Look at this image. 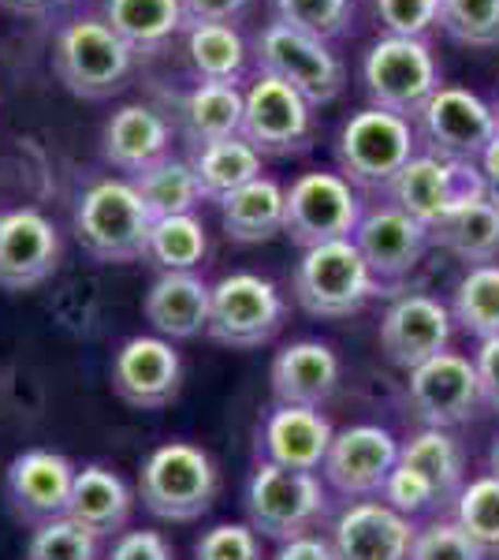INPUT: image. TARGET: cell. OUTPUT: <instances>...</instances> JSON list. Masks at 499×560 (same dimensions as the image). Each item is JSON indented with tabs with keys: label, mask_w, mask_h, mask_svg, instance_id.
I'll use <instances>...</instances> for the list:
<instances>
[{
	"label": "cell",
	"mask_w": 499,
	"mask_h": 560,
	"mask_svg": "<svg viewBox=\"0 0 499 560\" xmlns=\"http://www.w3.org/2000/svg\"><path fill=\"white\" fill-rule=\"evenodd\" d=\"M52 71L63 90L83 102H108L134 71V52L102 15L63 23L52 38Z\"/></svg>",
	"instance_id": "1"
},
{
	"label": "cell",
	"mask_w": 499,
	"mask_h": 560,
	"mask_svg": "<svg viewBox=\"0 0 499 560\" xmlns=\"http://www.w3.org/2000/svg\"><path fill=\"white\" fill-rule=\"evenodd\" d=\"M153 217L131 179H97L79 195L75 236L90 258L105 266H127L146 258Z\"/></svg>",
	"instance_id": "2"
},
{
	"label": "cell",
	"mask_w": 499,
	"mask_h": 560,
	"mask_svg": "<svg viewBox=\"0 0 499 560\" xmlns=\"http://www.w3.org/2000/svg\"><path fill=\"white\" fill-rule=\"evenodd\" d=\"M417 153L421 147H417L414 120L377 105L354 113L335 135V165L354 187H366V191H388Z\"/></svg>",
	"instance_id": "3"
},
{
	"label": "cell",
	"mask_w": 499,
	"mask_h": 560,
	"mask_svg": "<svg viewBox=\"0 0 499 560\" xmlns=\"http://www.w3.org/2000/svg\"><path fill=\"white\" fill-rule=\"evenodd\" d=\"M221 490V475L205 448L187 445V441H168L153 448L150 459L139 471L142 504L157 520L190 523L205 516Z\"/></svg>",
	"instance_id": "4"
},
{
	"label": "cell",
	"mask_w": 499,
	"mask_h": 560,
	"mask_svg": "<svg viewBox=\"0 0 499 560\" xmlns=\"http://www.w3.org/2000/svg\"><path fill=\"white\" fill-rule=\"evenodd\" d=\"M250 52L261 75L295 86L313 108L335 102L343 94V86H347V65L335 57L329 42L310 38V34L295 31V26L280 20L261 26Z\"/></svg>",
	"instance_id": "5"
},
{
	"label": "cell",
	"mask_w": 499,
	"mask_h": 560,
	"mask_svg": "<svg viewBox=\"0 0 499 560\" xmlns=\"http://www.w3.org/2000/svg\"><path fill=\"white\" fill-rule=\"evenodd\" d=\"M295 300L313 318H351L380 295L373 273H369L354 240H332L321 247L302 250L295 269Z\"/></svg>",
	"instance_id": "6"
},
{
	"label": "cell",
	"mask_w": 499,
	"mask_h": 560,
	"mask_svg": "<svg viewBox=\"0 0 499 560\" xmlns=\"http://www.w3.org/2000/svg\"><path fill=\"white\" fill-rule=\"evenodd\" d=\"M361 83L377 108L399 113L406 120H414L421 105L443 86L432 45L421 38H395V34H384L369 45L361 60Z\"/></svg>",
	"instance_id": "7"
},
{
	"label": "cell",
	"mask_w": 499,
	"mask_h": 560,
	"mask_svg": "<svg viewBox=\"0 0 499 560\" xmlns=\"http://www.w3.org/2000/svg\"><path fill=\"white\" fill-rule=\"evenodd\" d=\"M329 509L321 478L313 471H287L276 464H261L247 486V516L261 538L295 541L310 535Z\"/></svg>",
	"instance_id": "8"
},
{
	"label": "cell",
	"mask_w": 499,
	"mask_h": 560,
	"mask_svg": "<svg viewBox=\"0 0 499 560\" xmlns=\"http://www.w3.org/2000/svg\"><path fill=\"white\" fill-rule=\"evenodd\" d=\"M358 187L343 173H302L284 198V236L302 250L332 240H354L361 224Z\"/></svg>",
	"instance_id": "9"
},
{
	"label": "cell",
	"mask_w": 499,
	"mask_h": 560,
	"mask_svg": "<svg viewBox=\"0 0 499 560\" xmlns=\"http://www.w3.org/2000/svg\"><path fill=\"white\" fill-rule=\"evenodd\" d=\"M287 303L261 273H228L213 284L205 332L224 348H261L284 329Z\"/></svg>",
	"instance_id": "10"
},
{
	"label": "cell",
	"mask_w": 499,
	"mask_h": 560,
	"mask_svg": "<svg viewBox=\"0 0 499 560\" xmlns=\"http://www.w3.org/2000/svg\"><path fill=\"white\" fill-rule=\"evenodd\" d=\"M417 147L443 161H480L499 135L492 105L466 86H440L414 116Z\"/></svg>",
	"instance_id": "11"
},
{
	"label": "cell",
	"mask_w": 499,
	"mask_h": 560,
	"mask_svg": "<svg viewBox=\"0 0 499 560\" xmlns=\"http://www.w3.org/2000/svg\"><path fill=\"white\" fill-rule=\"evenodd\" d=\"M242 139L261 158H295L313 147L317 116L313 105L295 86L280 83L272 75H253V83L242 90Z\"/></svg>",
	"instance_id": "12"
},
{
	"label": "cell",
	"mask_w": 499,
	"mask_h": 560,
	"mask_svg": "<svg viewBox=\"0 0 499 560\" xmlns=\"http://www.w3.org/2000/svg\"><path fill=\"white\" fill-rule=\"evenodd\" d=\"M388 195H392L399 210L421 221L425 229H432L451 210L485 198V173L474 161H443L432 158V153H417L395 176Z\"/></svg>",
	"instance_id": "13"
},
{
	"label": "cell",
	"mask_w": 499,
	"mask_h": 560,
	"mask_svg": "<svg viewBox=\"0 0 499 560\" xmlns=\"http://www.w3.org/2000/svg\"><path fill=\"white\" fill-rule=\"evenodd\" d=\"M354 247L361 250L377 288L384 292V288H399L417 266H421L432 240L421 221H414L411 213H403L392 202L361 217L358 232H354Z\"/></svg>",
	"instance_id": "14"
},
{
	"label": "cell",
	"mask_w": 499,
	"mask_h": 560,
	"mask_svg": "<svg viewBox=\"0 0 499 560\" xmlns=\"http://www.w3.org/2000/svg\"><path fill=\"white\" fill-rule=\"evenodd\" d=\"M406 396H411V408L425 427L432 430L462 427V422H470V415L480 404L477 370L466 355L440 351L437 359L411 370Z\"/></svg>",
	"instance_id": "15"
},
{
	"label": "cell",
	"mask_w": 499,
	"mask_h": 560,
	"mask_svg": "<svg viewBox=\"0 0 499 560\" xmlns=\"http://www.w3.org/2000/svg\"><path fill=\"white\" fill-rule=\"evenodd\" d=\"M399 464V441L384 427H347L332 438V448L324 456L321 471L332 490L354 501L384 493L388 475Z\"/></svg>",
	"instance_id": "16"
},
{
	"label": "cell",
	"mask_w": 499,
	"mask_h": 560,
	"mask_svg": "<svg viewBox=\"0 0 499 560\" xmlns=\"http://www.w3.org/2000/svg\"><path fill=\"white\" fill-rule=\"evenodd\" d=\"M451 311L425 292H406L392 300L380 318V348L395 366L411 374L414 366L437 359L451 345Z\"/></svg>",
	"instance_id": "17"
},
{
	"label": "cell",
	"mask_w": 499,
	"mask_h": 560,
	"mask_svg": "<svg viewBox=\"0 0 499 560\" xmlns=\"http://www.w3.org/2000/svg\"><path fill=\"white\" fill-rule=\"evenodd\" d=\"M60 266V232L38 210L0 213V288L31 292Z\"/></svg>",
	"instance_id": "18"
},
{
	"label": "cell",
	"mask_w": 499,
	"mask_h": 560,
	"mask_svg": "<svg viewBox=\"0 0 499 560\" xmlns=\"http://www.w3.org/2000/svg\"><path fill=\"white\" fill-rule=\"evenodd\" d=\"M179 382H183V363L165 337H131L112 359V388L131 408H165L176 400Z\"/></svg>",
	"instance_id": "19"
},
{
	"label": "cell",
	"mask_w": 499,
	"mask_h": 560,
	"mask_svg": "<svg viewBox=\"0 0 499 560\" xmlns=\"http://www.w3.org/2000/svg\"><path fill=\"white\" fill-rule=\"evenodd\" d=\"M414 520L399 516L384 501H354L332 527L335 560H411Z\"/></svg>",
	"instance_id": "20"
},
{
	"label": "cell",
	"mask_w": 499,
	"mask_h": 560,
	"mask_svg": "<svg viewBox=\"0 0 499 560\" xmlns=\"http://www.w3.org/2000/svg\"><path fill=\"white\" fill-rule=\"evenodd\" d=\"M75 475L79 471L71 467V459L49 453V448H31V453L15 456L8 467V497H12L15 516L34 527L68 516Z\"/></svg>",
	"instance_id": "21"
},
{
	"label": "cell",
	"mask_w": 499,
	"mask_h": 560,
	"mask_svg": "<svg viewBox=\"0 0 499 560\" xmlns=\"http://www.w3.org/2000/svg\"><path fill=\"white\" fill-rule=\"evenodd\" d=\"M332 422L324 419L321 408H284L276 404V411L261 427V464H276L287 471H317L324 464L332 448Z\"/></svg>",
	"instance_id": "22"
},
{
	"label": "cell",
	"mask_w": 499,
	"mask_h": 560,
	"mask_svg": "<svg viewBox=\"0 0 499 560\" xmlns=\"http://www.w3.org/2000/svg\"><path fill=\"white\" fill-rule=\"evenodd\" d=\"M340 385V359L321 340H295L272 359V396L284 408H321Z\"/></svg>",
	"instance_id": "23"
},
{
	"label": "cell",
	"mask_w": 499,
	"mask_h": 560,
	"mask_svg": "<svg viewBox=\"0 0 499 560\" xmlns=\"http://www.w3.org/2000/svg\"><path fill=\"white\" fill-rule=\"evenodd\" d=\"M102 150L112 168H120L127 176H139L171 153V128L157 108L139 102L120 105L105 124Z\"/></svg>",
	"instance_id": "24"
},
{
	"label": "cell",
	"mask_w": 499,
	"mask_h": 560,
	"mask_svg": "<svg viewBox=\"0 0 499 560\" xmlns=\"http://www.w3.org/2000/svg\"><path fill=\"white\" fill-rule=\"evenodd\" d=\"M213 288L198 273H161L146 292V322L168 340H194L209 325Z\"/></svg>",
	"instance_id": "25"
},
{
	"label": "cell",
	"mask_w": 499,
	"mask_h": 560,
	"mask_svg": "<svg viewBox=\"0 0 499 560\" xmlns=\"http://www.w3.org/2000/svg\"><path fill=\"white\" fill-rule=\"evenodd\" d=\"M131 512H134V493L116 471L94 464L75 475L68 520H75L94 538H120L127 523H131Z\"/></svg>",
	"instance_id": "26"
},
{
	"label": "cell",
	"mask_w": 499,
	"mask_h": 560,
	"mask_svg": "<svg viewBox=\"0 0 499 560\" xmlns=\"http://www.w3.org/2000/svg\"><path fill=\"white\" fill-rule=\"evenodd\" d=\"M102 20L131 45L134 57L161 52L171 38L187 34L183 0H105Z\"/></svg>",
	"instance_id": "27"
},
{
	"label": "cell",
	"mask_w": 499,
	"mask_h": 560,
	"mask_svg": "<svg viewBox=\"0 0 499 560\" xmlns=\"http://www.w3.org/2000/svg\"><path fill=\"white\" fill-rule=\"evenodd\" d=\"M190 165H194L198 187H202L205 202L221 206L224 198L235 195L239 187L253 184L261 173H265V158L250 147L242 135H231V139H216L205 142V147H194L190 153Z\"/></svg>",
	"instance_id": "28"
},
{
	"label": "cell",
	"mask_w": 499,
	"mask_h": 560,
	"mask_svg": "<svg viewBox=\"0 0 499 560\" xmlns=\"http://www.w3.org/2000/svg\"><path fill=\"white\" fill-rule=\"evenodd\" d=\"M284 198L287 191L272 176H258L221 202L224 236L235 243H269L284 232Z\"/></svg>",
	"instance_id": "29"
},
{
	"label": "cell",
	"mask_w": 499,
	"mask_h": 560,
	"mask_svg": "<svg viewBox=\"0 0 499 560\" xmlns=\"http://www.w3.org/2000/svg\"><path fill=\"white\" fill-rule=\"evenodd\" d=\"M187 57L198 83H228L239 86L250 68V45L235 23H190L187 26Z\"/></svg>",
	"instance_id": "30"
},
{
	"label": "cell",
	"mask_w": 499,
	"mask_h": 560,
	"mask_svg": "<svg viewBox=\"0 0 499 560\" xmlns=\"http://www.w3.org/2000/svg\"><path fill=\"white\" fill-rule=\"evenodd\" d=\"M432 247H443L448 255H455L470 266H485V261L499 258V210L488 198L466 202L459 210H451L443 221L429 229Z\"/></svg>",
	"instance_id": "31"
},
{
	"label": "cell",
	"mask_w": 499,
	"mask_h": 560,
	"mask_svg": "<svg viewBox=\"0 0 499 560\" xmlns=\"http://www.w3.org/2000/svg\"><path fill=\"white\" fill-rule=\"evenodd\" d=\"M242 86L228 83H198L187 90L183 105H179V124L190 147H205L216 139H231L242 131Z\"/></svg>",
	"instance_id": "32"
},
{
	"label": "cell",
	"mask_w": 499,
	"mask_h": 560,
	"mask_svg": "<svg viewBox=\"0 0 499 560\" xmlns=\"http://www.w3.org/2000/svg\"><path fill=\"white\" fill-rule=\"evenodd\" d=\"M134 191L142 195L146 210L153 221L161 217H183V213H194L202 206V187H198V176H194V165L187 158H168L150 165L146 173L131 176Z\"/></svg>",
	"instance_id": "33"
},
{
	"label": "cell",
	"mask_w": 499,
	"mask_h": 560,
	"mask_svg": "<svg viewBox=\"0 0 499 560\" xmlns=\"http://www.w3.org/2000/svg\"><path fill=\"white\" fill-rule=\"evenodd\" d=\"M399 459L429 478L432 490L440 497V509L459 501L462 486H466L462 482V448L448 430L425 427L421 433H414L406 445H399Z\"/></svg>",
	"instance_id": "34"
},
{
	"label": "cell",
	"mask_w": 499,
	"mask_h": 560,
	"mask_svg": "<svg viewBox=\"0 0 499 560\" xmlns=\"http://www.w3.org/2000/svg\"><path fill=\"white\" fill-rule=\"evenodd\" d=\"M209 255L205 224L194 213L183 217H161L150 229L146 261L161 269V273H194Z\"/></svg>",
	"instance_id": "35"
},
{
	"label": "cell",
	"mask_w": 499,
	"mask_h": 560,
	"mask_svg": "<svg viewBox=\"0 0 499 560\" xmlns=\"http://www.w3.org/2000/svg\"><path fill=\"white\" fill-rule=\"evenodd\" d=\"M451 318L477 340L499 337V266L496 261L466 269V277L455 284Z\"/></svg>",
	"instance_id": "36"
},
{
	"label": "cell",
	"mask_w": 499,
	"mask_h": 560,
	"mask_svg": "<svg viewBox=\"0 0 499 560\" xmlns=\"http://www.w3.org/2000/svg\"><path fill=\"white\" fill-rule=\"evenodd\" d=\"M440 31L470 49L499 45V0H440Z\"/></svg>",
	"instance_id": "37"
},
{
	"label": "cell",
	"mask_w": 499,
	"mask_h": 560,
	"mask_svg": "<svg viewBox=\"0 0 499 560\" xmlns=\"http://www.w3.org/2000/svg\"><path fill=\"white\" fill-rule=\"evenodd\" d=\"M272 8L280 23L329 45L343 38L354 23V0H272Z\"/></svg>",
	"instance_id": "38"
},
{
	"label": "cell",
	"mask_w": 499,
	"mask_h": 560,
	"mask_svg": "<svg viewBox=\"0 0 499 560\" xmlns=\"http://www.w3.org/2000/svg\"><path fill=\"white\" fill-rule=\"evenodd\" d=\"M455 520L480 549H499V478L485 475L462 486L455 501Z\"/></svg>",
	"instance_id": "39"
},
{
	"label": "cell",
	"mask_w": 499,
	"mask_h": 560,
	"mask_svg": "<svg viewBox=\"0 0 499 560\" xmlns=\"http://www.w3.org/2000/svg\"><path fill=\"white\" fill-rule=\"evenodd\" d=\"M26 560H97V538L68 516L49 520L34 530Z\"/></svg>",
	"instance_id": "40"
},
{
	"label": "cell",
	"mask_w": 499,
	"mask_h": 560,
	"mask_svg": "<svg viewBox=\"0 0 499 560\" xmlns=\"http://www.w3.org/2000/svg\"><path fill=\"white\" fill-rule=\"evenodd\" d=\"M411 560H485V549L462 530L459 520H437L414 535Z\"/></svg>",
	"instance_id": "41"
},
{
	"label": "cell",
	"mask_w": 499,
	"mask_h": 560,
	"mask_svg": "<svg viewBox=\"0 0 499 560\" xmlns=\"http://www.w3.org/2000/svg\"><path fill=\"white\" fill-rule=\"evenodd\" d=\"M377 20L395 38H421L440 26V0H373Z\"/></svg>",
	"instance_id": "42"
},
{
	"label": "cell",
	"mask_w": 499,
	"mask_h": 560,
	"mask_svg": "<svg viewBox=\"0 0 499 560\" xmlns=\"http://www.w3.org/2000/svg\"><path fill=\"white\" fill-rule=\"evenodd\" d=\"M380 497H384V504H392L399 516H406V520H417V516H425V512L440 509V497L432 490L429 478L421 471H414L411 464H403V459H399L395 471L388 475L384 493Z\"/></svg>",
	"instance_id": "43"
},
{
	"label": "cell",
	"mask_w": 499,
	"mask_h": 560,
	"mask_svg": "<svg viewBox=\"0 0 499 560\" xmlns=\"http://www.w3.org/2000/svg\"><path fill=\"white\" fill-rule=\"evenodd\" d=\"M194 560H265L250 523H216L194 541Z\"/></svg>",
	"instance_id": "44"
},
{
	"label": "cell",
	"mask_w": 499,
	"mask_h": 560,
	"mask_svg": "<svg viewBox=\"0 0 499 560\" xmlns=\"http://www.w3.org/2000/svg\"><path fill=\"white\" fill-rule=\"evenodd\" d=\"M105 560H176L161 530H123Z\"/></svg>",
	"instance_id": "45"
},
{
	"label": "cell",
	"mask_w": 499,
	"mask_h": 560,
	"mask_svg": "<svg viewBox=\"0 0 499 560\" xmlns=\"http://www.w3.org/2000/svg\"><path fill=\"white\" fill-rule=\"evenodd\" d=\"M250 0H183V15L190 23H235L242 20Z\"/></svg>",
	"instance_id": "46"
},
{
	"label": "cell",
	"mask_w": 499,
	"mask_h": 560,
	"mask_svg": "<svg viewBox=\"0 0 499 560\" xmlns=\"http://www.w3.org/2000/svg\"><path fill=\"white\" fill-rule=\"evenodd\" d=\"M474 370H477L480 400L499 408V337L480 340V348L474 355Z\"/></svg>",
	"instance_id": "47"
},
{
	"label": "cell",
	"mask_w": 499,
	"mask_h": 560,
	"mask_svg": "<svg viewBox=\"0 0 499 560\" xmlns=\"http://www.w3.org/2000/svg\"><path fill=\"white\" fill-rule=\"evenodd\" d=\"M272 560H335V553H332V541L329 538L302 535V538H295V541H284Z\"/></svg>",
	"instance_id": "48"
},
{
	"label": "cell",
	"mask_w": 499,
	"mask_h": 560,
	"mask_svg": "<svg viewBox=\"0 0 499 560\" xmlns=\"http://www.w3.org/2000/svg\"><path fill=\"white\" fill-rule=\"evenodd\" d=\"M477 165H480V173H485V179H499V135L485 147Z\"/></svg>",
	"instance_id": "49"
},
{
	"label": "cell",
	"mask_w": 499,
	"mask_h": 560,
	"mask_svg": "<svg viewBox=\"0 0 499 560\" xmlns=\"http://www.w3.org/2000/svg\"><path fill=\"white\" fill-rule=\"evenodd\" d=\"M0 4L15 8V12H41V8L52 4V0H0Z\"/></svg>",
	"instance_id": "50"
},
{
	"label": "cell",
	"mask_w": 499,
	"mask_h": 560,
	"mask_svg": "<svg viewBox=\"0 0 499 560\" xmlns=\"http://www.w3.org/2000/svg\"><path fill=\"white\" fill-rule=\"evenodd\" d=\"M485 198L499 210V179H485Z\"/></svg>",
	"instance_id": "51"
},
{
	"label": "cell",
	"mask_w": 499,
	"mask_h": 560,
	"mask_svg": "<svg viewBox=\"0 0 499 560\" xmlns=\"http://www.w3.org/2000/svg\"><path fill=\"white\" fill-rule=\"evenodd\" d=\"M488 471H492V478H499V438H496V445L488 448Z\"/></svg>",
	"instance_id": "52"
},
{
	"label": "cell",
	"mask_w": 499,
	"mask_h": 560,
	"mask_svg": "<svg viewBox=\"0 0 499 560\" xmlns=\"http://www.w3.org/2000/svg\"><path fill=\"white\" fill-rule=\"evenodd\" d=\"M492 113H496V124H499V97H496V105H492Z\"/></svg>",
	"instance_id": "53"
}]
</instances>
